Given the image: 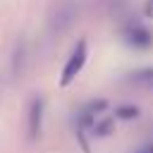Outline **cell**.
<instances>
[{
    "instance_id": "1",
    "label": "cell",
    "mask_w": 153,
    "mask_h": 153,
    "mask_svg": "<svg viewBox=\"0 0 153 153\" xmlns=\"http://www.w3.org/2000/svg\"><path fill=\"white\" fill-rule=\"evenodd\" d=\"M86 57H88V48H86V41L81 38V41L74 45V50L69 53V57H67V62H65V67H62L60 86H69V84L79 76V72H81L84 65H86Z\"/></svg>"
},
{
    "instance_id": "2",
    "label": "cell",
    "mask_w": 153,
    "mask_h": 153,
    "mask_svg": "<svg viewBox=\"0 0 153 153\" xmlns=\"http://www.w3.org/2000/svg\"><path fill=\"white\" fill-rule=\"evenodd\" d=\"M122 41L129 45V48H136V50H148L153 48V31L139 22H129L122 26Z\"/></svg>"
},
{
    "instance_id": "3",
    "label": "cell",
    "mask_w": 153,
    "mask_h": 153,
    "mask_svg": "<svg viewBox=\"0 0 153 153\" xmlns=\"http://www.w3.org/2000/svg\"><path fill=\"white\" fill-rule=\"evenodd\" d=\"M74 19H76V7H74L72 2H65V5H60V7H57V12L53 14L50 26H53V31L65 33V31L74 24Z\"/></svg>"
},
{
    "instance_id": "4",
    "label": "cell",
    "mask_w": 153,
    "mask_h": 153,
    "mask_svg": "<svg viewBox=\"0 0 153 153\" xmlns=\"http://www.w3.org/2000/svg\"><path fill=\"white\" fill-rule=\"evenodd\" d=\"M43 98H33L29 105V139L36 141L43 129Z\"/></svg>"
},
{
    "instance_id": "5",
    "label": "cell",
    "mask_w": 153,
    "mask_h": 153,
    "mask_svg": "<svg viewBox=\"0 0 153 153\" xmlns=\"http://www.w3.org/2000/svg\"><path fill=\"white\" fill-rule=\"evenodd\" d=\"M127 84H134V86H148L153 88V67H141V69H134L124 76Z\"/></svg>"
},
{
    "instance_id": "6",
    "label": "cell",
    "mask_w": 153,
    "mask_h": 153,
    "mask_svg": "<svg viewBox=\"0 0 153 153\" xmlns=\"http://www.w3.org/2000/svg\"><path fill=\"white\" fill-rule=\"evenodd\" d=\"M91 131H93V136H108V134H112L115 131V117H105V120L96 122Z\"/></svg>"
},
{
    "instance_id": "7",
    "label": "cell",
    "mask_w": 153,
    "mask_h": 153,
    "mask_svg": "<svg viewBox=\"0 0 153 153\" xmlns=\"http://www.w3.org/2000/svg\"><path fill=\"white\" fill-rule=\"evenodd\" d=\"M136 117H139V108L136 105L124 103V105L115 108V120H136Z\"/></svg>"
},
{
    "instance_id": "8",
    "label": "cell",
    "mask_w": 153,
    "mask_h": 153,
    "mask_svg": "<svg viewBox=\"0 0 153 153\" xmlns=\"http://www.w3.org/2000/svg\"><path fill=\"white\" fill-rule=\"evenodd\" d=\"M22 60H24V43H19V45H17V50H14V65H12L14 74H19V72H22Z\"/></svg>"
},
{
    "instance_id": "9",
    "label": "cell",
    "mask_w": 153,
    "mask_h": 153,
    "mask_svg": "<svg viewBox=\"0 0 153 153\" xmlns=\"http://www.w3.org/2000/svg\"><path fill=\"white\" fill-rule=\"evenodd\" d=\"M146 14H148V17H153V0L146 5Z\"/></svg>"
},
{
    "instance_id": "10",
    "label": "cell",
    "mask_w": 153,
    "mask_h": 153,
    "mask_svg": "<svg viewBox=\"0 0 153 153\" xmlns=\"http://www.w3.org/2000/svg\"><path fill=\"white\" fill-rule=\"evenodd\" d=\"M136 153H153V151H151V148H148V146H143V148H139V151H136Z\"/></svg>"
},
{
    "instance_id": "11",
    "label": "cell",
    "mask_w": 153,
    "mask_h": 153,
    "mask_svg": "<svg viewBox=\"0 0 153 153\" xmlns=\"http://www.w3.org/2000/svg\"><path fill=\"white\" fill-rule=\"evenodd\" d=\"M148 148H151V151H153V143H148Z\"/></svg>"
}]
</instances>
